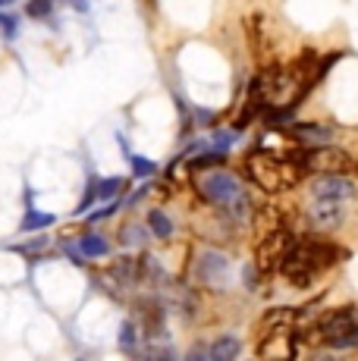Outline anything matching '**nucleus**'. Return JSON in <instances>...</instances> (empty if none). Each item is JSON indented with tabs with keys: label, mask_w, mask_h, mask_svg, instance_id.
I'll return each instance as SVG.
<instances>
[{
	"label": "nucleus",
	"mask_w": 358,
	"mask_h": 361,
	"mask_svg": "<svg viewBox=\"0 0 358 361\" xmlns=\"http://www.w3.org/2000/svg\"><path fill=\"white\" fill-rule=\"evenodd\" d=\"M330 132L327 126H314V123H299V126H292V138L302 145H308V148H314V145H327L330 142Z\"/></svg>",
	"instance_id": "10"
},
{
	"label": "nucleus",
	"mask_w": 358,
	"mask_h": 361,
	"mask_svg": "<svg viewBox=\"0 0 358 361\" xmlns=\"http://www.w3.org/2000/svg\"><path fill=\"white\" fill-rule=\"evenodd\" d=\"M51 6H54V0H29L25 10H29L32 19H41V16H51Z\"/></svg>",
	"instance_id": "20"
},
{
	"label": "nucleus",
	"mask_w": 358,
	"mask_h": 361,
	"mask_svg": "<svg viewBox=\"0 0 358 361\" xmlns=\"http://www.w3.org/2000/svg\"><path fill=\"white\" fill-rule=\"evenodd\" d=\"M6 4H13V0H0V6H6Z\"/></svg>",
	"instance_id": "23"
},
{
	"label": "nucleus",
	"mask_w": 358,
	"mask_h": 361,
	"mask_svg": "<svg viewBox=\"0 0 358 361\" xmlns=\"http://www.w3.org/2000/svg\"><path fill=\"white\" fill-rule=\"evenodd\" d=\"M0 32H4L6 41H16V35H19V19L13 16V13H0Z\"/></svg>",
	"instance_id": "18"
},
{
	"label": "nucleus",
	"mask_w": 358,
	"mask_h": 361,
	"mask_svg": "<svg viewBox=\"0 0 358 361\" xmlns=\"http://www.w3.org/2000/svg\"><path fill=\"white\" fill-rule=\"evenodd\" d=\"M245 170H249L252 183L261 185L264 192H286V189H292L302 176V170L289 161V157L267 154V151H254V154H249Z\"/></svg>",
	"instance_id": "3"
},
{
	"label": "nucleus",
	"mask_w": 358,
	"mask_h": 361,
	"mask_svg": "<svg viewBox=\"0 0 358 361\" xmlns=\"http://www.w3.org/2000/svg\"><path fill=\"white\" fill-rule=\"evenodd\" d=\"M327 345H333V349H352V345H358V324H352L349 330H342L340 336L327 339Z\"/></svg>",
	"instance_id": "16"
},
{
	"label": "nucleus",
	"mask_w": 358,
	"mask_h": 361,
	"mask_svg": "<svg viewBox=\"0 0 358 361\" xmlns=\"http://www.w3.org/2000/svg\"><path fill=\"white\" fill-rule=\"evenodd\" d=\"M355 324V311L352 308H336V311H330V314H323L321 321H318V330L323 333V339H333V336H340L342 330H349Z\"/></svg>",
	"instance_id": "9"
},
{
	"label": "nucleus",
	"mask_w": 358,
	"mask_h": 361,
	"mask_svg": "<svg viewBox=\"0 0 358 361\" xmlns=\"http://www.w3.org/2000/svg\"><path fill=\"white\" fill-rule=\"evenodd\" d=\"M223 161H226V151L220 148V151H211V154L195 157V161H189V164H192V170H204V166H223Z\"/></svg>",
	"instance_id": "17"
},
{
	"label": "nucleus",
	"mask_w": 358,
	"mask_h": 361,
	"mask_svg": "<svg viewBox=\"0 0 358 361\" xmlns=\"http://www.w3.org/2000/svg\"><path fill=\"white\" fill-rule=\"evenodd\" d=\"M292 235L286 230H273L264 235V242L258 245V270H271V267H280V261L286 258V252L292 248Z\"/></svg>",
	"instance_id": "6"
},
{
	"label": "nucleus",
	"mask_w": 358,
	"mask_h": 361,
	"mask_svg": "<svg viewBox=\"0 0 358 361\" xmlns=\"http://www.w3.org/2000/svg\"><path fill=\"white\" fill-rule=\"evenodd\" d=\"M79 248H82L85 258H107L110 255V245H107V239L101 233H85L79 239Z\"/></svg>",
	"instance_id": "11"
},
{
	"label": "nucleus",
	"mask_w": 358,
	"mask_h": 361,
	"mask_svg": "<svg viewBox=\"0 0 358 361\" xmlns=\"http://www.w3.org/2000/svg\"><path fill=\"white\" fill-rule=\"evenodd\" d=\"M355 183L346 179L342 173H321V179H314L311 198H336V201H352L355 198Z\"/></svg>",
	"instance_id": "7"
},
{
	"label": "nucleus",
	"mask_w": 358,
	"mask_h": 361,
	"mask_svg": "<svg viewBox=\"0 0 358 361\" xmlns=\"http://www.w3.org/2000/svg\"><path fill=\"white\" fill-rule=\"evenodd\" d=\"M226 270H230V264H226V258L217 252H204L202 261H198V276H202L208 286H223Z\"/></svg>",
	"instance_id": "8"
},
{
	"label": "nucleus",
	"mask_w": 358,
	"mask_h": 361,
	"mask_svg": "<svg viewBox=\"0 0 358 361\" xmlns=\"http://www.w3.org/2000/svg\"><path fill=\"white\" fill-rule=\"evenodd\" d=\"M120 345H123L126 352L135 349V324H132V321H126V324L120 327Z\"/></svg>",
	"instance_id": "21"
},
{
	"label": "nucleus",
	"mask_w": 358,
	"mask_h": 361,
	"mask_svg": "<svg viewBox=\"0 0 358 361\" xmlns=\"http://www.w3.org/2000/svg\"><path fill=\"white\" fill-rule=\"evenodd\" d=\"M54 224V214H41L32 207V192H29V211H25L23 224H19V230L23 233H35V230H44V226Z\"/></svg>",
	"instance_id": "12"
},
{
	"label": "nucleus",
	"mask_w": 358,
	"mask_h": 361,
	"mask_svg": "<svg viewBox=\"0 0 358 361\" xmlns=\"http://www.w3.org/2000/svg\"><path fill=\"white\" fill-rule=\"evenodd\" d=\"M129 185V179L123 176H110V179H98V198H113V195H123Z\"/></svg>",
	"instance_id": "15"
},
{
	"label": "nucleus",
	"mask_w": 358,
	"mask_h": 361,
	"mask_svg": "<svg viewBox=\"0 0 358 361\" xmlns=\"http://www.w3.org/2000/svg\"><path fill=\"white\" fill-rule=\"evenodd\" d=\"M198 192H202V198L211 201L214 207H223L233 220H245V217H249L252 201H249V195H245L242 183H239L233 173H226V170L208 173V176L198 179Z\"/></svg>",
	"instance_id": "2"
},
{
	"label": "nucleus",
	"mask_w": 358,
	"mask_h": 361,
	"mask_svg": "<svg viewBox=\"0 0 358 361\" xmlns=\"http://www.w3.org/2000/svg\"><path fill=\"white\" fill-rule=\"evenodd\" d=\"M346 204L349 201H336V198H311L308 204L305 217L311 224V230H321V233H330L346 220Z\"/></svg>",
	"instance_id": "5"
},
{
	"label": "nucleus",
	"mask_w": 358,
	"mask_h": 361,
	"mask_svg": "<svg viewBox=\"0 0 358 361\" xmlns=\"http://www.w3.org/2000/svg\"><path fill=\"white\" fill-rule=\"evenodd\" d=\"M148 226L157 239H170V235H173V224L167 220L163 211H148Z\"/></svg>",
	"instance_id": "14"
},
{
	"label": "nucleus",
	"mask_w": 358,
	"mask_h": 361,
	"mask_svg": "<svg viewBox=\"0 0 358 361\" xmlns=\"http://www.w3.org/2000/svg\"><path fill=\"white\" fill-rule=\"evenodd\" d=\"M342 258V252L330 242L321 239H305V242H292V248L286 252V258L280 261V274L286 276L292 286H308L321 270L333 267Z\"/></svg>",
	"instance_id": "1"
},
{
	"label": "nucleus",
	"mask_w": 358,
	"mask_h": 361,
	"mask_svg": "<svg viewBox=\"0 0 358 361\" xmlns=\"http://www.w3.org/2000/svg\"><path fill=\"white\" fill-rule=\"evenodd\" d=\"M239 355V339L236 336H220L214 345L208 349V358L214 361H233Z\"/></svg>",
	"instance_id": "13"
},
{
	"label": "nucleus",
	"mask_w": 358,
	"mask_h": 361,
	"mask_svg": "<svg viewBox=\"0 0 358 361\" xmlns=\"http://www.w3.org/2000/svg\"><path fill=\"white\" fill-rule=\"evenodd\" d=\"M289 161L299 166L302 173H346L352 166V157L346 151L330 148V145H314V148L292 151Z\"/></svg>",
	"instance_id": "4"
},
{
	"label": "nucleus",
	"mask_w": 358,
	"mask_h": 361,
	"mask_svg": "<svg viewBox=\"0 0 358 361\" xmlns=\"http://www.w3.org/2000/svg\"><path fill=\"white\" fill-rule=\"evenodd\" d=\"M129 161H132L135 176H154V173H157L154 161H148V157H142V154H129Z\"/></svg>",
	"instance_id": "19"
},
{
	"label": "nucleus",
	"mask_w": 358,
	"mask_h": 361,
	"mask_svg": "<svg viewBox=\"0 0 358 361\" xmlns=\"http://www.w3.org/2000/svg\"><path fill=\"white\" fill-rule=\"evenodd\" d=\"M139 233H144V230H142V226H135V224L123 226V242H126V245H135V242H142Z\"/></svg>",
	"instance_id": "22"
}]
</instances>
